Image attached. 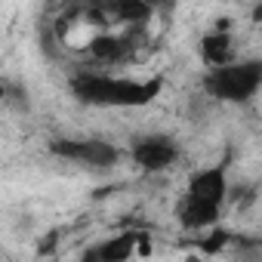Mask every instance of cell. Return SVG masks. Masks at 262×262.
Segmentation results:
<instances>
[{"mask_svg":"<svg viewBox=\"0 0 262 262\" xmlns=\"http://www.w3.org/2000/svg\"><path fill=\"white\" fill-rule=\"evenodd\" d=\"M90 56L99 59V62H117L123 53H126V40L114 37V34H96L90 43H86Z\"/></svg>","mask_w":262,"mask_h":262,"instance_id":"obj_10","label":"cell"},{"mask_svg":"<svg viewBox=\"0 0 262 262\" xmlns=\"http://www.w3.org/2000/svg\"><path fill=\"white\" fill-rule=\"evenodd\" d=\"M179 158V145L170 136H145L133 145V161L136 167L148 170V173H161L167 167H173V161Z\"/></svg>","mask_w":262,"mask_h":262,"instance_id":"obj_4","label":"cell"},{"mask_svg":"<svg viewBox=\"0 0 262 262\" xmlns=\"http://www.w3.org/2000/svg\"><path fill=\"white\" fill-rule=\"evenodd\" d=\"M161 77L151 80H129V77H111L99 71H80L71 80V90L86 105H114V108H136L148 105L161 93Z\"/></svg>","mask_w":262,"mask_h":262,"instance_id":"obj_1","label":"cell"},{"mask_svg":"<svg viewBox=\"0 0 262 262\" xmlns=\"http://www.w3.org/2000/svg\"><path fill=\"white\" fill-rule=\"evenodd\" d=\"M139 234L142 231H120L114 237H105L83 253V262H129L139 253Z\"/></svg>","mask_w":262,"mask_h":262,"instance_id":"obj_5","label":"cell"},{"mask_svg":"<svg viewBox=\"0 0 262 262\" xmlns=\"http://www.w3.org/2000/svg\"><path fill=\"white\" fill-rule=\"evenodd\" d=\"M219 213H222V207H213V204L198 201V198H191V194H185L182 204H179V222H182L185 228H191V231L216 228Z\"/></svg>","mask_w":262,"mask_h":262,"instance_id":"obj_8","label":"cell"},{"mask_svg":"<svg viewBox=\"0 0 262 262\" xmlns=\"http://www.w3.org/2000/svg\"><path fill=\"white\" fill-rule=\"evenodd\" d=\"M139 253H142V256L151 253V237H148V234H139Z\"/></svg>","mask_w":262,"mask_h":262,"instance_id":"obj_12","label":"cell"},{"mask_svg":"<svg viewBox=\"0 0 262 262\" xmlns=\"http://www.w3.org/2000/svg\"><path fill=\"white\" fill-rule=\"evenodd\" d=\"M105 10L117 25H129V28H139V25H145L151 19V7L139 4V0H123V4H111Z\"/></svg>","mask_w":262,"mask_h":262,"instance_id":"obj_9","label":"cell"},{"mask_svg":"<svg viewBox=\"0 0 262 262\" xmlns=\"http://www.w3.org/2000/svg\"><path fill=\"white\" fill-rule=\"evenodd\" d=\"M201 59H204V65L210 71L237 62L234 59V40H231V34L228 31H216V28L210 34H204L201 37Z\"/></svg>","mask_w":262,"mask_h":262,"instance_id":"obj_7","label":"cell"},{"mask_svg":"<svg viewBox=\"0 0 262 262\" xmlns=\"http://www.w3.org/2000/svg\"><path fill=\"white\" fill-rule=\"evenodd\" d=\"M225 244H228V231H222L219 225H216V228H210V234H207V237H201V250H204V253H219Z\"/></svg>","mask_w":262,"mask_h":262,"instance_id":"obj_11","label":"cell"},{"mask_svg":"<svg viewBox=\"0 0 262 262\" xmlns=\"http://www.w3.org/2000/svg\"><path fill=\"white\" fill-rule=\"evenodd\" d=\"M185 194H191V198H198V201H207V204H213V207H222L225 198H228L225 173H222V170H201V173H194Z\"/></svg>","mask_w":262,"mask_h":262,"instance_id":"obj_6","label":"cell"},{"mask_svg":"<svg viewBox=\"0 0 262 262\" xmlns=\"http://www.w3.org/2000/svg\"><path fill=\"white\" fill-rule=\"evenodd\" d=\"M204 90L219 102H247L262 90V59H237L204 77Z\"/></svg>","mask_w":262,"mask_h":262,"instance_id":"obj_2","label":"cell"},{"mask_svg":"<svg viewBox=\"0 0 262 262\" xmlns=\"http://www.w3.org/2000/svg\"><path fill=\"white\" fill-rule=\"evenodd\" d=\"M253 19H256V22H262V4H259V7L253 10Z\"/></svg>","mask_w":262,"mask_h":262,"instance_id":"obj_13","label":"cell"},{"mask_svg":"<svg viewBox=\"0 0 262 262\" xmlns=\"http://www.w3.org/2000/svg\"><path fill=\"white\" fill-rule=\"evenodd\" d=\"M50 151L56 158L74 161V164L90 167V170H108L120 158V151L111 142H105V139H56L50 145Z\"/></svg>","mask_w":262,"mask_h":262,"instance_id":"obj_3","label":"cell"}]
</instances>
